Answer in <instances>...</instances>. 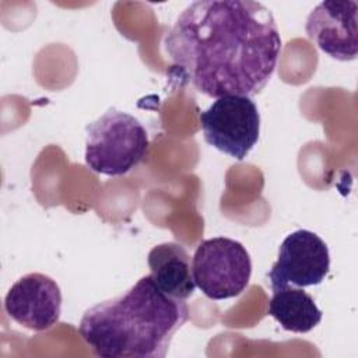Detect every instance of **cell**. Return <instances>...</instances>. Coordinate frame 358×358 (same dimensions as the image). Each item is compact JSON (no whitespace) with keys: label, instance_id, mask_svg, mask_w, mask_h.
<instances>
[{"label":"cell","instance_id":"7a4b0ae2","mask_svg":"<svg viewBox=\"0 0 358 358\" xmlns=\"http://www.w3.org/2000/svg\"><path fill=\"white\" fill-rule=\"evenodd\" d=\"M189 308L144 275L124 294L85 310L78 333L102 358H164Z\"/></svg>","mask_w":358,"mask_h":358},{"label":"cell","instance_id":"277c9868","mask_svg":"<svg viewBox=\"0 0 358 358\" xmlns=\"http://www.w3.org/2000/svg\"><path fill=\"white\" fill-rule=\"evenodd\" d=\"M192 273L196 287L207 298L228 299L248 288L252 260L241 242L217 236L197 245L192 259Z\"/></svg>","mask_w":358,"mask_h":358},{"label":"cell","instance_id":"6da1fadb","mask_svg":"<svg viewBox=\"0 0 358 358\" xmlns=\"http://www.w3.org/2000/svg\"><path fill=\"white\" fill-rule=\"evenodd\" d=\"M164 48L180 76L210 98L257 95L271 78L281 36L273 13L252 0H199L176 18Z\"/></svg>","mask_w":358,"mask_h":358},{"label":"cell","instance_id":"8992f818","mask_svg":"<svg viewBox=\"0 0 358 358\" xmlns=\"http://www.w3.org/2000/svg\"><path fill=\"white\" fill-rule=\"evenodd\" d=\"M329 270L330 253L326 242L312 231L296 229L282 241L268 280L271 289L285 285L303 288L320 284Z\"/></svg>","mask_w":358,"mask_h":358},{"label":"cell","instance_id":"52a82bcc","mask_svg":"<svg viewBox=\"0 0 358 358\" xmlns=\"http://www.w3.org/2000/svg\"><path fill=\"white\" fill-rule=\"evenodd\" d=\"M4 310L15 323L34 331H45L60 319V287L46 274H25L6 294Z\"/></svg>","mask_w":358,"mask_h":358},{"label":"cell","instance_id":"3957f363","mask_svg":"<svg viewBox=\"0 0 358 358\" xmlns=\"http://www.w3.org/2000/svg\"><path fill=\"white\" fill-rule=\"evenodd\" d=\"M150 152L148 133L143 123L115 108L88 124L85 164L99 175L122 176L143 164Z\"/></svg>","mask_w":358,"mask_h":358},{"label":"cell","instance_id":"ba28073f","mask_svg":"<svg viewBox=\"0 0 358 358\" xmlns=\"http://www.w3.org/2000/svg\"><path fill=\"white\" fill-rule=\"evenodd\" d=\"M357 17V1H322L309 13L305 31L323 53L340 62H350L358 55Z\"/></svg>","mask_w":358,"mask_h":358},{"label":"cell","instance_id":"30bf717a","mask_svg":"<svg viewBox=\"0 0 358 358\" xmlns=\"http://www.w3.org/2000/svg\"><path fill=\"white\" fill-rule=\"evenodd\" d=\"M268 315L284 330L292 333H308L322 320V310L313 298L302 288H294L292 285L273 289V296L268 302Z\"/></svg>","mask_w":358,"mask_h":358},{"label":"cell","instance_id":"5b68a950","mask_svg":"<svg viewBox=\"0 0 358 358\" xmlns=\"http://www.w3.org/2000/svg\"><path fill=\"white\" fill-rule=\"evenodd\" d=\"M207 144L242 161L256 145L260 133V113L250 96L224 95L200 113Z\"/></svg>","mask_w":358,"mask_h":358},{"label":"cell","instance_id":"9c48e42d","mask_svg":"<svg viewBox=\"0 0 358 358\" xmlns=\"http://www.w3.org/2000/svg\"><path fill=\"white\" fill-rule=\"evenodd\" d=\"M150 275L166 295L186 301L196 289L190 256L176 242H164L154 246L147 257Z\"/></svg>","mask_w":358,"mask_h":358}]
</instances>
